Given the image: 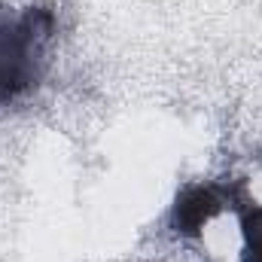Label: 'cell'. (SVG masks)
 I'll list each match as a JSON object with an SVG mask.
<instances>
[{"mask_svg": "<svg viewBox=\"0 0 262 262\" xmlns=\"http://www.w3.org/2000/svg\"><path fill=\"white\" fill-rule=\"evenodd\" d=\"M55 18L49 9L28 6L0 12V104L34 89L46 70Z\"/></svg>", "mask_w": 262, "mask_h": 262, "instance_id": "cell-1", "label": "cell"}, {"mask_svg": "<svg viewBox=\"0 0 262 262\" xmlns=\"http://www.w3.org/2000/svg\"><path fill=\"white\" fill-rule=\"evenodd\" d=\"M223 189L216 186H189L177 195L174 213H171V226L180 235H198V229L204 223H210L220 210H223Z\"/></svg>", "mask_w": 262, "mask_h": 262, "instance_id": "cell-2", "label": "cell"}, {"mask_svg": "<svg viewBox=\"0 0 262 262\" xmlns=\"http://www.w3.org/2000/svg\"><path fill=\"white\" fill-rule=\"evenodd\" d=\"M244 262H262V207H250L244 213Z\"/></svg>", "mask_w": 262, "mask_h": 262, "instance_id": "cell-3", "label": "cell"}]
</instances>
